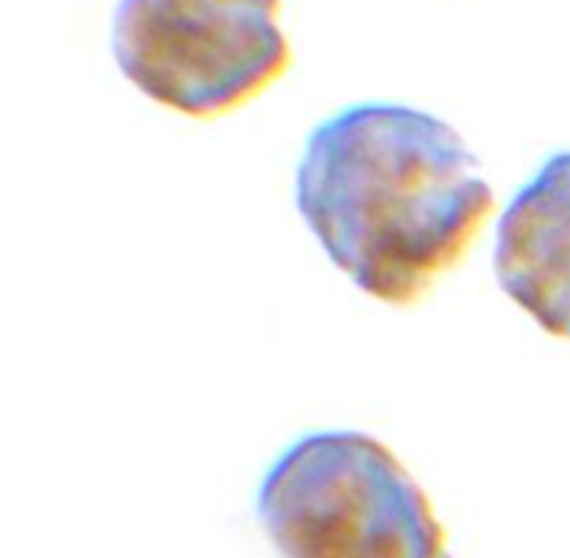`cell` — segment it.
Here are the masks:
<instances>
[{"label":"cell","mask_w":570,"mask_h":558,"mask_svg":"<svg viewBox=\"0 0 570 558\" xmlns=\"http://www.w3.org/2000/svg\"><path fill=\"white\" fill-rule=\"evenodd\" d=\"M484 167L443 117L362 100L306 133L295 209L367 298L412 306L456 267L495 209Z\"/></svg>","instance_id":"1"},{"label":"cell","mask_w":570,"mask_h":558,"mask_svg":"<svg viewBox=\"0 0 570 558\" xmlns=\"http://www.w3.org/2000/svg\"><path fill=\"white\" fill-rule=\"evenodd\" d=\"M254 509L278 558H454L421 484L365 431L301 434L262 472Z\"/></svg>","instance_id":"2"},{"label":"cell","mask_w":570,"mask_h":558,"mask_svg":"<svg viewBox=\"0 0 570 558\" xmlns=\"http://www.w3.org/2000/svg\"><path fill=\"white\" fill-rule=\"evenodd\" d=\"M284 0H117L111 56L134 89L195 120L243 109L293 64Z\"/></svg>","instance_id":"3"},{"label":"cell","mask_w":570,"mask_h":558,"mask_svg":"<svg viewBox=\"0 0 570 558\" xmlns=\"http://www.w3.org/2000/svg\"><path fill=\"white\" fill-rule=\"evenodd\" d=\"M493 272L546 333L570 339V150L551 153L504 206Z\"/></svg>","instance_id":"4"}]
</instances>
